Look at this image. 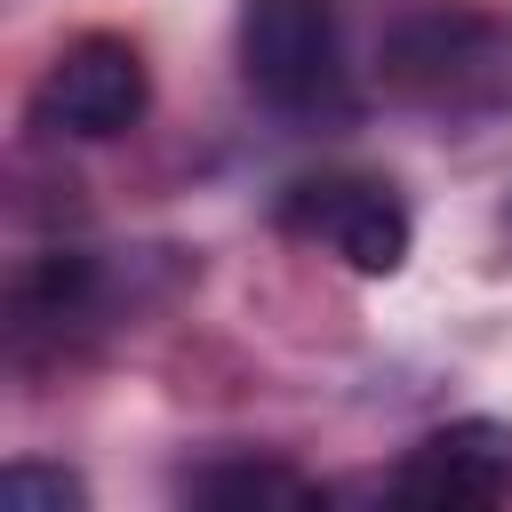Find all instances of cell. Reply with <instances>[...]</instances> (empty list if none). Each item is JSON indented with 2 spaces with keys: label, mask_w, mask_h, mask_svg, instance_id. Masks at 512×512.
Segmentation results:
<instances>
[{
  "label": "cell",
  "mask_w": 512,
  "mask_h": 512,
  "mask_svg": "<svg viewBox=\"0 0 512 512\" xmlns=\"http://www.w3.org/2000/svg\"><path fill=\"white\" fill-rule=\"evenodd\" d=\"M376 80L392 104L432 120L512 112V16L480 0H416L384 24Z\"/></svg>",
  "instance_id": "obj_1"
},
{
  "label": "cell",
  "mask_w": 512,
  "mask_h": 512,
  "mask_svg": "<svg viewBox=\"0 0 512 512\" xmlns=\"http://www.w3.org/2000/svg\"><path fill=\"white\" fill-rule=\"evenodd\" d=\"M240 80L280 120H344L352 64L336 0H248L240 8Z\"/></svg>",
  "instance_id": "obj_2"
},
{
  "label": "cell",
  "mask_w": 512,
  "mask_h": 512,
  "mask_svg": "<svg viewBox=\"0 0 512 512\" xmlns=\"http://www.w3.org/2000/svg\"><path fill=\"white\" fill-rule=\"evenodd\" d=\"M152 104V72L136 56V40L120 32H80L32 88V128L40 136H72V144H104L128 136Z\"/></svg>",
  "instance_id": "obj_3"
},
{
  "label": "cell",
  "mask_w": 512,
  "mask_h": 512,
  "mask_svg": "<svg viewBox=\"0 0 512 512\" xmlns=\"http://www.w3.org/2000/svg\"><path fill=\"white\" fill-rule=\"evenodd\" d=\"M280 224L304 232V240H320L328 256H344V264L368 272V280L400 272V264H408V240H416L400 192L376 184V176H304V184H288Z\"/></svg>",
  "instance_id": "obj_4"
},
{
  "label": "cell",
  "mask_w": 512,
  "mask_h": 512,
  "mask_svg": "<svg viewBox=\"0 0 512 512\" xmlns=\"http://www.w3.org/2000/svg\"><path fill=\"white\" fill-rule=\"evenodd\" d=\"M384 488H392V504H416V512H480V504H504L512 496V424L456 416V424L424 432Z\"/></svg>",
  "instance_id": "obj_5"
},
{
  "label": "cell",
  "mask_w": 512,
  "mask_h": 512,
  "mask_svg": "<svg viewBox=\"0 0 512 512\" xmlns=\"http://www.w3.org/2000/svg\"><path fill=\"white\" fill-rule=\"evenodd\" d=\"M8 312H16V336H64L96 312V256L80 248H48L16 272L8 288Z\"/></svg>",
  "instance_id": "obj_6"
},
{
  "label": "cell",
  "mask_w": 512,
  "mask_h": 512,
  "mask_svg": "<svg viewBox=\"0 0 512 512\" xmlns=\"http://www.w3.org/2000/svg\"><path fill=\"white\" fill-rule=\"evenodd\" d=\"M192 504H224V512H248V504H320V488L296 472V464H272V456H224V464H200L184 480Z\"/></svg>",
  "instance_id": "obj_7"
},
{
  "label": "cell",
  "mask_w": 512,
  "mask_h": 512,
  "mask_svg": "<svg viewBox=\"0 0 512 512\" xmlns=\"http://www.w3.org/2000/svg\"><path fill=\"white\" fill-rule=\"evenodd\" d=\"M0 496H8L16 512H80V504H88V480L64 472V464H8V472H0Z\"/></svg>",
  "instance_id": "obj_8"
}]
</instances>
